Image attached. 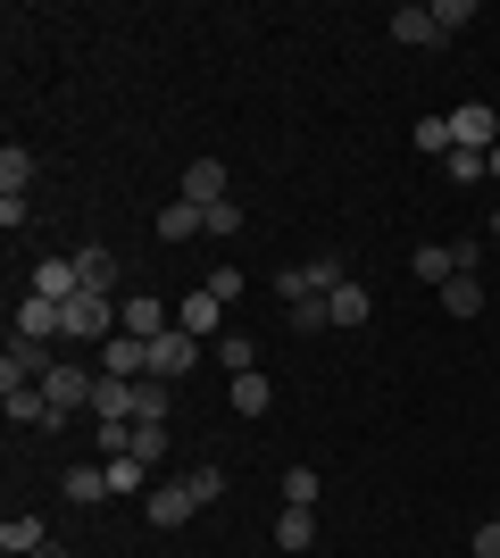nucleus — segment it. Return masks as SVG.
I'll use <instances>...</instances> for the list:
<instances>
[{
  "mask_svg": "<svg viewBox=\"0 0 500 558\" xmlns=\"http://www.w3.org/2000/svg\"><path fill=\"white\" fill-rule=\"evenodd\" d=\"M42 392H50V409H59V425H68L75 409H93V400H100V367H75V359H59V367L42 375Z\"/></svg>",
  "mask_w": 500,
  "mask_h": 558,
  "instance_id": "obj_1",
  "label": "nucleus"
},
{
  "mask_svg": "<svg viewBox=\"0 0 500 558\" xmlns=\"http://www.w3.org/2000/svg\"><path fill=\"white\" fill-rule=\"evenodd\" d=\"M109 333H118V301H109V292H75V301H68V342L100 350Z\"/></svg>",
  "mask_w": 500,
  "mask_h": 558,
  "instance_id": "obj_2",
  "label": "nucleus"
},
{
  "mask_svg": "<svg viewBox=\"0 0 500 558\" xmlns=\"http://www.w3.org/2000/svg\"><path fill=\"white\" fill-rule=\"evenodd\" d=\"M118 333H134V342H159V333H175V308H167L159 292H125V301H118Z\"/></svg>",
  "mask_w": 500,
  "mask_h": 558,
  "instance_id": "obj_3",
  "label": "nucleus"
},
{
  "mask_svg": "<svg viewBox=\"0 0 500 558\" xmlns=\"http://www.w3.org/2000/svg\"><path fill=\"white\" fill-rule=\"evenodd\" d=\"M50 367H59V359H50V342H25V333H9V359H0V392H25V384H42Z\"/></svg>",
  "mask_w": 500,
  "mask_h": 558,
  "instance_id": "obj_4",
  "label": "nucleus"
},
{
  "mask_svg": "<svg viewBox=\"0 0 500 558\" xmlns=\"http://www.w3.org/2000/svg\"><path fill=\"white\" fill-rule=\"evenodd\" d=\"M143 509H150V534H175V525H192V517H200V500H192V484L175 475V484H150V492H143Z\"/></svg>",
  "mask_w": 500,
  "mask_h": 558,
  "instance_id": "obj_5",
  "label": "nucleus"
},
{
  "mask_svg": "<svg viewBox=\"0 0 500 558\" xmlns=\"http://www.w3.org/2000/svg\"><path fill=\"white\" fill-rule=\"evenodd\" d=\"M93 359H100V375H109V384H143V375H150V342H134V333H109Z\"/></svg>",
  "mask_w": 500,
  "mask_h": 558,
  "instance_id": "obj_6",
  "label": "nucleus"
},
{
  "mask_svg": "<svg viewBox=\"0 0 500 558\" xmlns=\"http://www.w3.org/2000/svg\"><path fill=\"white\" fill-rule=\"evenodd\" d=\"M17 333L25 342H68V308L42 301V292H17Z\"/></svg>",
  "mask_w": 500,
  "mask_h": 558,
  "instance_id": "obj_7",
  "label": "nucleus"
},
{
  "mask_svg": "<svg viewBox=\"0 0 500 558\" xmlns=\"http://www.w3.org/2000/svg\"><path fill=\"white\" fill-rule=\"evenodd\" d=\"M451 142H459V150H492V142H500L492 100H459V109H451Z\"/></svg>",
  "mask_w": 500,
  "mask_h": 558,
  "instance_id": "obj_8",
  "label": "nucleus"
},
{
  "mask_svg": "<svg viewBox=\"0 0 500 558\" xmlns=\"http://www.w3.org/2000/svg\"><path fill=\"white\" fill-rule=\"evenodd\" d=\"M175 201H192L200 217H209L217 201H234V192H225V159H192V167H184V192H175Z\"/></svg>",
  "mask_w": 500,
  "mask_h": 558,
  "instance_id": "obj_9",
  "label": "nucleus"
},
{
  "mask_svg": "<svg viewBox=\"0 0 500 558\" xmlns=\"http://www.w3.org/2000/svg\"><path fill=\"white\" fill-rule=\"evenodd\" d=\"M192 367H200V342H192L184 326L150 342V375H159V384H175V375H192Z\"/></svg>",
  "mask_w": 500,
  "mask_h": 558,
  "instance_id": "obj_10",
  "label": "nucleus"
},
{
  "mask_svg": "<svg viewBox=\"0 0 500 558\" xmlns=\"http://www.w3.org/2000/svg\"><path fill=\"white\" fill-rule=\"evenodd\" d=\"M25 292H42V301L68 308L75 292H84V276H75V258H34V276H25Z\"/></svg>",
  "mask_w": 500,
  "mask_h": 558,
  "instance_id": "obj_11",
  "label": "nucleus"
},
{
  "mask_svg": "<svg viewBox=\"0 0 500 558\" xmlns=\"http://www.w3.org/2000/svg\"><path fill=\"white\" fill-rule=\"evenodd\" d=\"M392 43H401V50H442L451 34L434 25V9H392Z\"/></svg>",
  "mask_w": 500,
  "mask_h": 558,
  "instance_id": "obj_12",
  "label": "nucleus"
},
{
  "mask_svg": "<svg viewBox=\"0 0 500 558\" xmlns=\"http://www.w3.org/2000/svg\"><path fill=\"white\" fill-rule=\"evenodd\" d=\"M217 317H225V301H217L209 283H200V292H184V301H175V326H184L192 342H209V333H217Z\"/></svg>",
  "mask_w": 500,
  "mask_h": 558,
  "instance_id": "obj_13",
  "label": "nucleus"
},
{
  "mask_svg": "<svg viewBox=\"0 0 500 558\" xmlns=\"http://www.w3.org/2000/svg\"><path fill=\"white\" fill-rule=\"evenodd\" d=\"M326 317H333L342 333H358L367 317H376V292H367V283H342V292H326Z\"/></svg>",
  "mask_w": 500,
  "mask_h": 558,
  "instance_id": "obj_14",
  "label": "nucleus"
},
{
  "mask_svg": "<svg viewBox=\"0 0 500 558\" xmlns=\"http://www.w3.org/2000/svg\"><path fill=\"white\" fill-rule=\"evenodd\" d=\"M59 492H68L75 509H93V500H109V466H93V459H75L68 475H59Z\"/></svg>",
  "mask_w": 500,
  "mask_h": 558,
  "instance_id": "obj_15",
  "label": "nucleus"
},
{
  "mask_svg": "<svg viewBox=\"0 0 500 558\" xmlns=\"http://www.w3.org/2000/svg\"><path fill=\"white\" fill-rule=\"evenodd\" d=\"M9 425H34V434H50V425H59V409H50V392H42V384L9 392Z\"/></svg>",
  "mask_w": 500,
  "mask_h": 558,
  "instance_id": "obj_16",
  "label": "nucleus"
},
{
  "mask_svg": "<svg viewBox=\"0 0 500 558\" xmlns=\"http://www.w3.org/2000/svg\"><path fill=\"white\" fill-rule=\"evenodd\" d=\"M75 276H84V292H118V251L84 242V251H75Z\"/></svg>",
  "mask_w": 500,
  "mask_h": 558,
  "instance_id": "obj_17",
  "label": "nucleus"
},
{
  "mask_svg": "<svg viewBox=\"0 0 500 558\" xmlns=\"http://www.w3.org/2000/svg\"><path fill=\"white\" fill-rule=\"evenodd\" d=\"M267 409H276V384H267L259 367L234 375V417H267Z\"/></svg>",
  "mask_w": 500,
  "mask_h": 558,
  "instance_id": "obj_18",
  "label": "nucleus"
},
{
  "mask_svg": "<svg viewBox=\"0 0 500 558\" xmlns=\"http://www.w3.org/2000/svg\"><path fill=\"white\" fill-rule=\"evenodd\" d=\"M192 233H209V217L192 209V201H167L159 209V242H192Z\"/></svg>",
  "mask_w": 500,
  "mask_h": 558,
  "instance_id": "obj_19",
  "label": "nucleus"
},
{
  "mask_svg": "<svg viewBox=\"0 0 500 558\" xmlns=\"http://www.w3.org/2000/svg\"><path fill=\"white\" fill-rule=\"evenodd\" d=\"M167 409H175V392H167L159 375H143L134 384V425H167Z\"/></svg>",
  "mask_w": 500,
  "mask_h": 558,
  "instance_id": "obj_20",
  "label": "nucleus"
},
{
  "mask_svg": "<svg viewBox=\"0 0 500 558\" xmlns=\"http://www.w3.org/2000/svg\"><path fill=\"white\" fill-rule=\"evenodd\" d=\"M25 184H34V150H0V201H25Z\"/></svg>",
  "mask_w": 500,
  "mask_h": 558,
  "instance_id": "obj_21",
  "label": "nucleus"
},
{
  "mask_svg": "<svg viewBox=\"0 0 500 558\" xmlns=\"http://www.w3.org/2000/svg\"><path fill=\"white\" fill-rule=\"evenodd\" d=\"M42 517H9V525H0V550H9V558H34V550H42Z\"/></svg>",
  "mask_w": 500,
  "mask_h": 558,
  "instance_id": "obj_22",
  "label": "nucleus"
},
{
  "mask_svg": "<svg viewBox=\"0 0 500 558\" xmlns=\"http://www.w3.org/2000/svg\"><path fill=\"white\" fill-rule=\"evenodd\" d=\"M459 276V258H451V242H417V283H434V292H442V283Z\"/></svg>",
  "mask_w": 500,
  "mask_h": 558,
  "instance_id": "obj_23",
  "label": "nucleus"
},
{
  "mask_svg": "<svg viewBox=\"0 0 500 558\" xmlns=\"http://www.w3.org/2000/svg\"><path fill=\"white\" fill-rule=\"evenodd\" d=\"M317 542V509H284L276 517V550H309Z\"/></svg>",
  "mask_w": 500,
  "mask_h": 558,
  "instance_id": "obj_24",
  "label": "nucleus"
},
{
  "mask_svg": "<svg viewBox=\"0 0 500 558\" xmlns=\"http://www.w3.org/2000/svg\"><path fill=\"white\" fill-rule=\"evenodd\" d=\"M442 308L451 317H484V276H451L442 283Z\"/></svg>",
  "mask_w": 500,
  "mask_h": 558,
  "instance_id": "obj_25",
  "label": "nucleus"
},
{
  "mask_svg": "<svg viewBox=\"0 0 500 558\" xmlns=\"http://www.w3.org/2000/svg\"><path fill=\"white\" fill-rule=\"evenodd\" d=\"M217 367H225V375H251V367H259V342H251V333H217Z\"/></svg>",
  "mask_w": 500,
  "mask_h": 558,
  "instance_id": "obj_26",
  "label": "nucleus"
},
{
  "mask_svg": "<svg viewBox=\"0 0 500 558\" xmlns=\"http://www.w3.org/2000/svg\"><path fill=\"white\" fill-rule=\"evenodd\" d=\"M317 492H326V475H317V466H292L284 475V509H317Z\"/></svg>",
  "mask_w": 500,
  "mask_h": 558,
  "instance_id": "obj_27",
  "label": "nucleus"
},
{
  "mask_svg": "<svg viewBox=\"0 0 500 558\" xmlns=\"http://www.w3.org/2000/svg\"><path fill=\"white\" fill-rule=\"evenodd\" d=\"M417 150H426V159H451L459 142H451V117H417Z\"/></svg>",
  "mask_w": 500,
  "mask_h": 558,
  "instance_id": "obj_28",
  "label": "nucleus"
},
{
  "mask_svg": "<svg viewBox=\"0 0 500 558\" xmlns=\"http://www.w3.org/2000/svg\"><path fill=\"white\" fill-rule=\"evenodd\" d=\"M492 150H451V159H442V175H451V184H484V175H492Z\"/></svg>",
  "mask_w": 500,
  "mask_h": 558,
  "instance_id": "obj_29",
  "label": "nucleus"
},
{
  "mask_svg": "<svg viewBox=\"0 0 500 558\" xmlns=\"http://www.w3.org/2000/svg\"><path fill=\"white\" fill-rule=\"evenodd\" d=\"M150 484V466L134 459V450H125V459H109V492H143Z\"/></svg>",
  "mask_w": 500,
  "mask_h": 558,
  "instance_id": "obj_30",
  "label": "nucleus"
},
{
  "mask_svg": "<svg viewBox=\"0 0 500 558\" xmlns=\"http://www.w3.org/2000/svg\"><path fill=\"white\" fill-rule=\"evenodd\" d=\"M284 326H292V333H326L333 317H326V301H292V308H284Z\"/></svg>",
  "mask_w": 500,
  "mask_h": 558,
  "instance_id": "obj_31",
  "label": "nucleus"
},
{
  "mask_svg": "<svg viewBox=\"0 0 500 558\" xmlns=\"http://www.w3.org/2000/svg\"><path fill=\"white\" fill-rule=\"evenodd\" d=\"M184 484H192V500H200V509H217V500H225V475H217V466H192Z\"/></svg>",
  "mask_w": 500,
  "mask_h": 558,
  "instance_id": "obj_32",
  "label": "nucleus"
},
{
  "mask_svg": "<svg viewBox=\"0 0 500 558\" xmlns=\"http://www.w3.org/2000/svg\"><path fill=\"white\" fill-rule=\"evenodd\" d=\"M134 459H143V466L167 459V425H134Z\"/></svg>",
  "mask_w": 500,
  "mask_h": 558,
  "instance_id": "obj_33",
  "label": "nucleus"
},
{
  "mask_svg": "<svg viewBox=\"0 0 500 558\" xmlns=\"http://www.w3.org/2000/svg\"><path fill=\"white\" fill-rule=\"evenodd\" d=\"M467 17H476V0H434V25H442V34H459Z\"/></svg>",
  "mask_w": 500,
  "mask_h": 558,
  "instance_id": "obj_34",
  "label": "nucleus"
},
{
  "mask_svg": "<svg viewBox=\"0 0 500 558\" xmlns=\"http://www.w3.org/2000/svg\"><path fill=\"white\" fill-rule=\"evenodd\" d=\"M209 233H217V242H225V233H242V201H217V209H209Z\"/></svg>",
  "mask_w": 500,
  "mask_h": 558,
  "instance_id": "obj_35",
  "label": "nucleus"
},
{
  "mask_svg": "<svg viewBox=\"0 0 500 558\" xmlns=\"http://www.w3.org/2000/svg\"><path fill=\"white\" fill-rule=\"evenodd\" d=\"M476 558H500V517H484V525H476Z\"/></svg>",
  "mask_w": 500,
  "mask_h": 558,
  "instance_id": "obj_36",
  "label": "nucleus"
},
{
  "mask_svg": "<svg viewBox=\"0 0 500 558\" xmlns=\"http://www.w3.org/2000/svg\"><path fill=\"white\" fill-rule=\"evenodd\" d=\"M34 558H68V550H59V542H42V550H34Z\"/></svg>",
  "mask_w": 500,
  "mask_h": 558,
  "instance_id": "obj_37",
  "label": "nucleus"
},
{
  "mask_svg": "<svg viewBox=\"0 0 500 558\" xmlns=\"http://www.w3.org/2000/svg\"><path fill=\"white\" fill-rule=\"evenodd\" d=\"M484 167H492V184H500V142H492V159H484Z\"/></svg>",
  "mask_w": 500,
  "mask_h": 558,
  "instance_id": "obj_38",
  "label": "nucleus"
},
{
  "mask_svg": "<svg viewBox=\"0 0 500 558\" xmlns=\"http://www.w3.org/2000/svg\"><path fill=\"white\" fill-rule=\"evenodd\" d=\"M492 242H500V209H492Z\"/></svg>",
  "mask_w": 500,
  "mask_h": 558,
  "instance_id": "obj_39",
  "label": "nucleus"
},
{
  "mask_svg": "<svg viewBox=\"0 0 500 558\" xmlns=\"http://www.w3.org/2000/svg\"><path fill=\"white\" fill-rule=\"evenodd\" d=\"M492 517H500V500H492Z\"/></svg>",
  "mask_w": 500,
  "mask_h": 558,
  "instance_id": "obj_40",
  "label": "nucleus"
}]
</instances>
